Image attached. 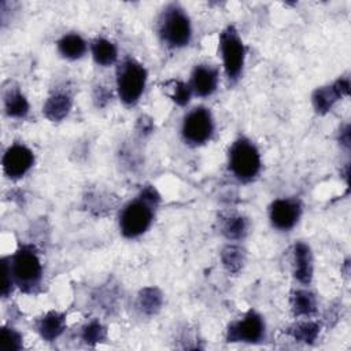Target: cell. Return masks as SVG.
<instances>
[{
    "mask_svg": "<svg viewBox=\"0 0 351 351\" xmlns=\"http://www.w3.org/2000/svg\"><path fill=\"white\" fill-rule=\"evenodd\" d=\"M159 195L154 186H145L140 195L129 202L121 211L119 229L128 239L141 236L148 230L154 221Z\"/></svg>",
    "mask_w": 351,
    "mask_h": 351,
    "instance_id": "cell-1",
    "label": "cell"
},
{
    "mask_svg": "<svg viewBox=\"0 0 351 351\" xmlns=\"http://www.w3.org/2000/svg\"><path fill=\"white\" fill-rule=\"evenodd\" d=\"M158 33L169 48H182L189 44L192 27L188 14L177 4H169L160 14Z\"/></svg>",
    "mask_w": 351,
    "mask_h": 351,
    "instance_id": "cell-2",
    "label": "cell"
},
{
    "mask_svg": "<svg viewBox=\"0 0 351 351\" xmlns=\"http://www.w3.org/2000/svg\"><path fill=\"white\" fill-rule=\"evenodd\" d=\"M10 270L14 282L25 292L38 287L43 277V266L33 245H22L10 258Z\"/></svg>",
    "mask_w": 351,
    "mask_h": 351,
    "instance_id": "cell-3",
    "label": "cell"
},
{
    "mask_svg": "<svg viewBox=\"0 0 351 351\" xmlns=\"http://www.w3.org/2000/svg\"><path fill=\"white\" fill-rule=\"evenodd\" d=\"M147 84L145 67L133 58H125L117 69L118 96L126 106H134Z\"/></svg>",
    "mask_w": 351,
    "mask_h": 351,
    "instance_id": "cell-4",
    "label": "cell"
},
{
    "mask_svg": "<svg viewBox=\"0 0 351 351\" xmlns=\"http://www.w3.org/2000/svg\"><path fill=\"white\" fill-rule=\"evenodd\" d=\"M262 167L261 154L255 144L245 137L237 138L229 149V170L240 181L254 180Z\"/></svg>",
    "mask_w": 351,
    "mask_h": 351,
    "instance_id": "cell-5",
    "label": "cell"
},
{
    "mask_svg": "<svg viewBox=\"0 0 351 351\" xmlns=\"http://www.w3.org/2000/svg\"><path fill=\"white\" fill-rule=\"evenodd\" d=\"M219 49L222 64L229 81L234 82L240 78L244 67L245 47L234 26L229 25L219 36Z\"/></svg>",
    "mask_w": 351,
    "mask_h": 351,
    "instance_id": "cell-6",
    "label": "cell"
},
{
    "mask_svg": "<svg viewBox=\"0 0 351 351\" xmlns=\"http://www.w3.org/2000/svg\"><path fill=\"white\" fill-rule=\"evenodd\" d=\"M214 133V119L211 111L203 106L192 108L184 117L181 134L185 143L202 145L207 143Z\"/></svg>",
    "mask_w": 351,
    "mask_h": 351,
    "instance_id": "cell-7",
    "label": "cell"
},
{
    "mask_svg": "<svg viewBox=\"0 0 351 351\" xmlns=\"http://www.w3.org/2000/svg\"><path fill=\"white\" fill-rule=\"evenodd\" d=\"M265 321L254 310L244 314L243 318L232 322L226 330L229 343H259L265 337Z\"/></svg>",
    "mask_w": 351,
    "mask_h": 351,
    "instance_id": "cell-8",
    "label": "cell"
},
{
    "mask_svg": "<svg viewBox=\"0 0 351 351\" xmlns=\"http://www.w3.org/2000/svg\"><path fill=\"white\" fill-rule=\"evenodd\" d=\"M34 163V154L23 144H12L3 155V170L8 178L23 177Z\"/></svg>",
    "mask_w": 351,
    "mask_h": 351,
    "instance_id": "cell-9",
    "label": "cell"
},
{
    "mask_svg": "<svg viewBox=\"0 0 351 351\" xmlns=\"http://www.w3.org/2000/svg\"><path fill=\"white\" fill-rule=\"evenodd\" d=\"M302 214L300 202L296 199H277L271 203L269 217L271 225L278 230H291Z\"/></svg>",
    "mask_w": 351,
    "mask_h": 351,
    "instance_id": "cell-10",
    "label": "cell"
},
{
    "mask_svg": "<svg viewBox=\"0 0 351 351\" xmlns=\"http://www.w3.org/2000/svg\"><path fill=\"white\" fill-rule=\"evenodd\" d=\"M350 92V81L347 77L336 80L330 85L319 86L313 92L311 101L313 107L318 114H326L332 110L335 103Z\"/></svg>",
    "mask_w": 351,
    "mask_h": 351,
    "instance_id": "cell-11",
    "label": "cell"
},
{
    "mask_svg": "<svg viewBox=\"0 0 351 351\" xmlns=\"http://www.w3.org/2000/svg\"><path fill=\"white\" fill-rule=\"evenodd\" d=\"M218 70L217 67L208 66V64H196L192 75L189 86L192 89V93H195L199 97H207L213 95L218 86Z\"/></svg>",
    "mask_w": 351,
    "mask_h": 351,
    "instance_id": "cell-12",
    "label": "cell"
},
{
    "mask_svg": "<svg viewBox=\"0 0 351 351\" xmlns=\"http://www.w3.org/2000/svg\"><path fill=\"white\" fill-rule=\"evenodd\" d=\"M293 276L303 285H308L313 280V255L303 241H298L293 247Z\"/></svg>",
    "mask_w": 351,
    "mask_h": 351,
    "instance_id": "cell-13",
    "label": "cell"
},
{
    "mask_svg": "<svg viewBox=\"0 0 351 351\" xmlns=\"http://www.w3.org/2000/svg\"><path fill=\"white\" fill-rule=\"evenodd\" d=\"M37 332L45 341H52L58 339L66 329V315L59 311H48L36 324Z\"/></svg>",
    "mask_w": 351,
    "mask_h": 351,
    "instance_id": "cell-14",
    "label": "cell"
},
{
    "mask_svg": "<svg viewBox=\"0 0 351 351\" xmlns=\"http://www.w3.org/2000/svg\"><path fill=\"white\" fill-rule=\"evenodd\" d=\"M71 97L67 93L58 92L51 95L47 101L44 103L43 112L44 115L52 121V122H59L63 118H66L71 110Z\"/></svg>",
    "mask_w": 351,
    "mask_h": 351,
    "instance_id": "cell-15",
    "label": "cell"
},
{
    "mask_svg": "<svg viewBox=\"0 0 351 351\" xmlns=\"http://www.w3.org/2000/svg\"><path fill=\"white\" fill-rule=\"evenodd\" d=\"M90 52L93 60L103 67L114 64L118 59V49L115 44L103 37H97L90 43Z\"/></svg>",
    "mask_w": 351,
    "mask_h": 351,
    "instance_id": "cell-16",
    "label": "cell"
},
{
    "mask_svg": "<svg viewBox=\"0 0 351 351\" xmlns=\"http://www.w3.org/2000/svg\"><path fill=\"white\" fill-rule=\"evenodd\" d=\"M58 51L63 58L70 59V60H75V59H80L85 55L86 43L80 34L69 33V34H64L58 41Z\"/></svg>",
    "mask_w": 351,
    "mask_h": 351,
    "instance_id": "cell-17",
    "label": "cell"
},
{
    "mask_svg": "<svg viewBox=\"0 0 351 351\" xmlns=\"http://www.w3.org/2000/svg\"><path fill=\"white\" fill-rule=\"evenodd\" d=\"M4 110L11 118H25L29 112V103L16 88H10L4 93Z\"/></svg>",
    "mask_w": 351,
    "mask_h": 351,
    "instance_id": "cell-18",
    "label": "cell"
},
{
    "mask_svg": "<svg viewBox=\"0 0 351 351\" xmlns=\"http://www.w3.org/2000/svg\"><path fill=\"white\" fill-rule=\"evenodd\" d=\"M291 304L296 317H311L317 311V299L314 293L307 289L295 291L291 299Z\"/></svg>",
    "mask_w": 351,
    "mask_h": 351,
    "instance_id": "cell-19",
    "label": "cell"
},
{
    "mask_svg": "<svg viewBox=\"0 0 351 351\" xmlns=\"http://www.w3.org/2000/svg\"><path fill=\"white\" fill-rule=\"evenodd\" d=\"M321 330V325L317 321H299L288 328V335L292 336L296 341L313 344Z\"/></svg>",
    "mask_w": 351,
    "mask_h": 351,
    "instance_id": "cell-20",
    "label": "cell"
},
{
    "mask_svg": "<svg viewBox=\"0 0 351 351\" xmlns=\"http://www.w3.org/2000/svg\"><path fill=\"white\" fill-rule=\"evenodd\" d=\"M162 293L158 288L147 287L140 291L137 298V304L140 310L148 315L156 314L162 307Z\"/></svg>",
    "mask_w": 351,
    "mask_h": 351,
    "instance_id": "cell-21",
    "label": "cell"
},
{
    "mask_svg": "<svg viewBox=\"0 0 351 351\" xmlns=\"http://www.w3.org/2000/svg\"><path fill=\"white\" fill-rule=\"evenodd\" d=\"M222 233L229 240H240L245 236L248 223L247 219L241 215H229L222 221Z\"/></svg>",
    "mask_w": 351,
    "mask_h": 351,
    "instance_id": "cell-22",
    "label": "cell"
},
{
    "mask_svg": "<svg viewBox=\"0 0 351 351\" xmlns=\"http://www.w3.org/2000/svg\"><path fill=\"white\" fill-rule=\"evenodd\" d=\"M221 259L228 271L237 273L244 265L245 255L239 245H226L221 252Z\"/></svg>",
    "mask_w": 351,
    "mask_h": 351,
    "instance_id": "cell-23",
    "label": "cell"
},
{
    "mask_svg": "<svg viewBox=\"0 0 351 351\" xmlns=\"http://www.w3.org/2000/svg\"><path fill=\"white\" fill-rule=\"evenodd\" d=\"M22 335L14 328L3 326L0 335V350L1 351H18L23 347Z\"/></svg>",
    "mask_w": 351,
    "mask_h": 351,
    "instance_id": "cell-24",
    "label": "cell"
},
{
    "mask_svg": "<svg viewBox=\"0 0 351 351\" xmlns=\"http://www.w3.org/2000/svg\"><path fill=\"white\" fill-rule=\"evenodd\" d=\"M81 337L86 344L95 346V344L106 340L107 330L99 321H92V322H89L88 325L84 326Z\"/></svg>",
    "mask_w": 351,
    "mask_h": 351,
    "instance_id": "cell-25",
    "label": "cell"
},
{
    "mask_svg": "<svg viewBox=\"0 0 351 351\" xmlns=\"http://www.w3.org/2000/svg\"><path fill=\"white\" fill-rule=\"evenodd\" d=\"M171 95L170 97L173 99L174 103H177L178 106H186L191 100L192 96V89L189 86V84L184 82V81H171Z\"/></svg>",
    "mask_w": 351,
    "mask_h": 351,
    "instance_id": "cell-26",
    "label": "cell"
},
{
    "mask_svg": "<svg viewBox=\"0 0 351 351\" xmlns=\"http://www.w3.org/2000/svg\"><path fill=\"white\" fill-rule=\"evenodd\" d=\"M3 273H4V276H3L1 295H3V298H7L10 295V292L12 291V284H15L11 270H10V262L7 261V258H3Z\"/></svg>",
    "mask_w": 351,
    "mask_h": 351,
    "instance_id": "cell-27",
    "label": "cell"
},
{
    "mask_svg": "<svg viewBox=\"0 0 351 351\" xmlns=\"http://www.w3.org/2000/svg\"><path fill=\"white\" fill-rule=\"evenodd\" d=\"M110 96H111V95L108 93V90H107L104 86H97L96 90H95V96H93V97H95L96 104H97L99 107H103V106L107 104Z\"/></svg>",
    "mask_w": 351,
    "mask_h": 351,
    "instance_id": "cell-28",
    "label": "cell"
},
{
    "mask_svg": "<svg viewBox=\"0 0 351 351\" xmlns=\"http://www.w3.org/2000/svg\"><path fill=\"white\" fill-rule=\"evenodd\" d=\"M350 128L348 125H346V129L340 132V143H343L346 147L350 145Z\"/></svg>",
    "mask_w": 351,
    "mask_h": 351,
    "instance_id": "cell-29",
    "label": "cell"
}]
</instances>
